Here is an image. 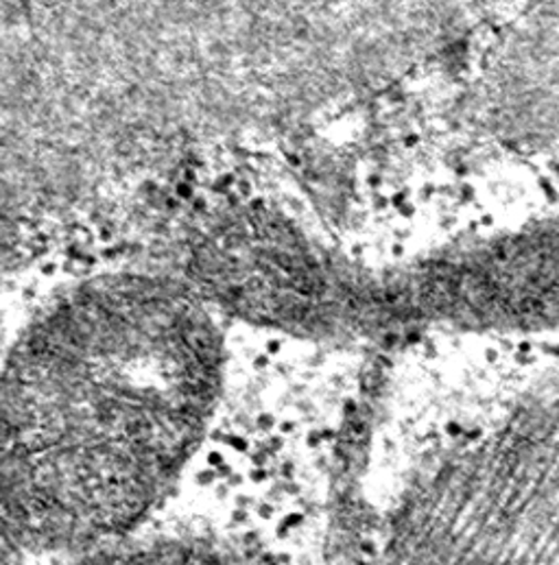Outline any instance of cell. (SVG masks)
<instances>
[{
    "instance_id": "obj_1",
    "label": "cell",
    "mask_w": 559,
    "mask_h": 565,
    "mask_svg": "<svg viewBox=\"0 0 559 565\" xmlns=\"http://www.w3.org/2000/svg\"><path fill=\"white\" fill-rule=\"evenodd\" d=\"M223 382L214 310L156 276L82 284L0 372V522L24 553L82 557L167 498Z\"/></svg>"
},
{
    "instance_id": "obj_2",
    "label": "cell",
    "mask_w": 559,
    "mask_h": 565,
    "mask_svg": "<svg viewBox=\"0 0 559 565\" xmlns=\"http://www.w3.org/2000/svg\"><path fill=\"white\" fill-rule=\"evenodd\" d=\"M184 282L243 323L339 348L559 332V214L370 260L252 199L201 223Z\"/></svg>"
},
{
    "instance_id": "obj_3",
    "label": "cell",
    "mask_w": 559,
    "mask_h": 565,
    "mask_svg": "<svg viewBox=\"0 0 559 565\" xmlns=\"http://www.w3.org/2000/svg\"><path fill=\"white\" fill-rule=\"evenodd\" d=\"M457 118L514 153L559 149V2L507 15L470 60Z\"/></svg>"
},
{
    "instance_id": "obj_4",
    "label": "cell",
    "mask_w": 559,
    "mask_h": 565,
    "mask_svg": "<svg viewBox=\"0 0 559 565\" xmlns=\"http://www.w3.org/2000/svg\"><path fill=\"white\" fill-rule=\"evenodd\" d=\"M73 565H252L241 557L197 540L127 537L112 546L82 555Z\"/></svg>"
},
{
    "instance_id": "obj_5",
    "label": "cell",
    "mask_w": 559,
    "mask_h": 565,
    "mask_svg": "<svg viewBox=\"0 0 559 565\" xmlns=\"http://www.w3.org/2000/svg\"><path fill=\"white\" fill-rule=\"evenodd\" d=\"M24 555L27 553L22 551V546L13 540V535L0 522V565H27Z\"/></svg>"
}]
</instances>
